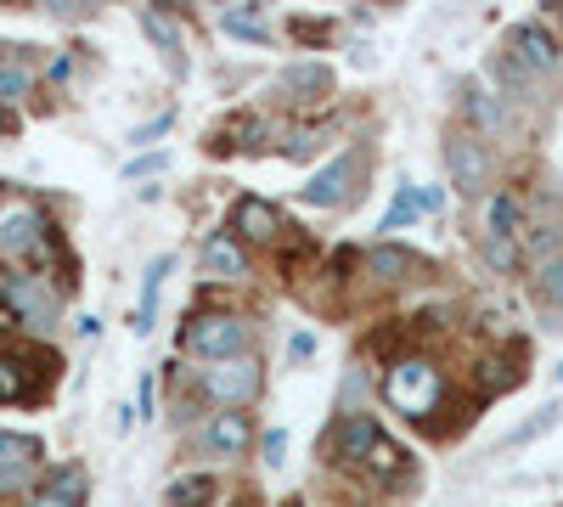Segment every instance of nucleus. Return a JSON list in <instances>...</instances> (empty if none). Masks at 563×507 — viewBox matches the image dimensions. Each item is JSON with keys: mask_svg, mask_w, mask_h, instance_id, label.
I'll return each mask as SVG.
<instances>
[{"mask_svg": "<svg viewBox=\"0 0 563 507\" xmlns=\"http://www.w3.org/2000/svg\"><path fill=\"white\" fill-rule=\"evenodd\" d=\"M384 400L400 411V418L429 423L434 411H440V400H445V378H440V366H434L429 355H406V361H395L389 373H384Z\"/></svg>", "mask_w": 563, "mask_h": 507, "instance_id": "1", "label": "nucleus"}, {"mask_svg": "<svg viewBox=\"0 0 563 507\" xmlns=\"http://www.w3.org/2000/svg\"><path fill=\"white\" fill-rule=\"evenodd\" d=\"M249 339H254L249 316H231V310L192 316V321H186V333H180V344L192 350V355H203V361H231V355H249Z\"/></svg>", "mask_w": 563, "mask_h": 507, "instance_id": "2", "label": "nucleus"}, {"mask_svg": "<svg viewBox=\"0 0 563 507\" xmlns=\"http://www.w3.org/2000/svg\"><path fill=\"white\" fill-rule=\"evenodd\" d=\"M0 305L34 333H45L57 321V294L45 288V276H34V271H12V265L0 271Z\"/></svg>", "mask_w": 563, "mask_h": 507, "instance_id": "3", "label": "nucleus"}, {"mask_svg": "<svg viewBox=\"0 0 563 507\" xmlns=\"http://www.w3.org/2000/svg\"><path fill=\"white\" fill-rule=\"evenodd\" d=\"M198 384H203V395H209L214 406H225V411H238V406H249V400L260 395V361H254V355H231V361H209Z\"/></svg>", "mask_w": 563, "mask_h": 507, "instance_id": "4", "label": "nucleus"}, {"mask_svg": "<svg viewBox=\"0 0 563 507\" xmlns=\"http://www.w3.org/2000/svg\"><path fill=\"white\" fill-rule=\"evenodd\" d=\"M0 249H7L12 260H23V254L34 260V254L52 249V225H45V214L34 203H18V209L0 214Z\"/></svg>", "mask_w": 563, "mask_h": 507, "instance_id": "5", "label": "nucleus"}, {"mask_svg": "<svg viewBox=\"0 0 563 507\" xmlns=\"http://www.w3.org/2000/svg\"><path fill=\"white\" fill-rule=\"evenodd\" d=\"M445 169H451V187L462 198H479L490 187V158L479 147V135H451L445 142Z\"/></svg>", "mask_w": 563, "mask_h": 507, "instance_id": "6", "label": "nucleus"}, {"mask_svg": "<svg viewBox=\"0 0 563 507\" xmlns=\"http://www.w3.org/2000/svg\"><path fill=\"white\" fill-rule=\"evenodd\" d=\"M361 169H366V158H361V153H350V158H333L327 169H316V175H310V187H305L299 198H305L310 209H333V203H344V198L355 192Z\"/></svg>", "mask_w": 563, "mask_h": 507, "instance_id": "7", "label": "nucleus"}, {"mask_svg": "<svg viewBox=\"0 0 563 507\" xmlns=\"http://www.w3.org/2000/svg\"><path fill=\"white\" fill-rule=\"evenodd\" d=\"M225 232L238 243H276L282 238V214L265 198H238V203H231V225H225Z\"/></svg>", "mask_w": 563, "mask_h": 507, "instance_id": "8", "label": "nucleus"}, {"mask_svg": "<svg viewBox=\"0 0 563 507\" xmlns=\"http://www.w3.org/2000/svg\"><path fill=\"white\" fill-rule=\"evenodd\" d=\"M378 440H384V429L372 423L366 411H350V418H339V429H333V456L339 463H372Z\"/></svg>", "mask_w": 563, "mask_h": 507, "instance_id": "9", "label": "nucleus"}, {"mask_svg": "<svg viewBox=\"0 0 563 507\" xmlns=\"http://www.w3.org/2000/svg\"><path fill=\"white\" fill-rule=\"evenodd\" d=\"M249 440H254V423L243 418V411H214V418L203 423V434H198V445L209 456H243Z\"/></svg>", "mask_w": 563, "mask_h": 507, "instance_id": "10", "label": "nucleus"}, {"mask_svg": "<svg viewBox=\"0 0 563 507\" xmlns=\"http://www.w3.org/2000/svg\"><path fill=\"white\" fill-rule=\"evenodd\" d=\"M512 57H519V68H530V74H552L558 57H563V45L541 23H519L512 29Z\"/></svg>", "mask_w": 563, "mask_h": 507, "instance_id": "11", "label": "nucleus"}, {"mask_svg": "<svg viewBox=\"0 0 563 507\" xmlns=\"http://www.w3.org/2000/svg\"><path fill=\"white\" fill-rule=\"evenodd\" d=\"M276 85L288 90L294 102H321V97H333V68L327 63H288L276 74Z\"/></svg>", "mask_w": 563, "mask_h": 507, "instance_id": "12", "label": "nucleus"}, {"mask_svg": "<svg viewBox=\"0 0 563 507\" xmlns=\"http://www.w3.org/2000/svg\"><path fill=\"white\" fill-rule=\"evenodd\" d=\"M203 271L220 276V283H243V276H249V254H243V243L231 238V232H214V238L203 243Z\"/></svg>", "mask_w": 563, "mask_h": 507, "instance_id": "13", "label": "nucleus"}, {"mask_svg": "<svg viewBox=\"0 0 563 507\" xmlns=\"http://www.w3.org/2000/svg\"><path fill=\"white\" fill-rule=\"evenodd\" d=\"M34 463H40V440H34V434H12V429H0V485L23 480Z\"/></svg>", "mask_w": 563, "mask_h": 507, "instance_id": "14", "label": "nucleus"}, {"mask_svg": "<svg viewBox=\"0 0 563 507\" xmlns=\"http://www.w3.org/2000/svg\"><path fill=\"white\" fill-rule=\"evenodd\" d=\"M366 271L378 276V283H417V276H422V260L406 254V249H395V243H384V249L366 254Z\"/></svg>", "mask_w": 563, "mask_h": 507, "instance_id": "15", "label": "nucleus"}, {"mask_svg": "<svg viewBox=\"0 0 563 507\" xmlns=\"http://www.w3.org/2000/svg\"><path fill=\"white\" fill-rule=\"evenodd\" d=\"M141 29H147V40L169 57V74L180 79V74H186V52H180V29H175V18H164V12H153V7H141Z\"/></svg>", "mask_w": 563, "mask_h": 507, "instance_id": "16", "label": "nucleus"}, {"mask_svg": "<svg viewBox=\"0 0 563 507\" xmlns=\"http://www.w3.org/2000/svg\"><path fill=\"white\" fill-rule=\"evenodd\" d=\"M485 225H490V238H501V243H525V203L512 192H496L490 209H485Z\"/></svg>", "mask_w": 563, "mask_h": 507, "instance_id": "17", "label": "nucleus"}, {"mask_svg": "<svg viewBox=\"0 0 563 507\" xmlns=\"http://www.w3.org/2000/svg\"><path fill=\"white\" fill-rule=\"evenodd\" d=\"M175 271V260H153L147 265V283H141V316H135V333H153V316H158V288H164V276Z\"/></svg>", "mask_w": 563, "mask_h": 507, "instance_id": "18", "label": "nucleus"}, {"mask_svg": "<svg viewBox=\"0 0 563 507\" xmlns=\"http://www.w3.org/2000/svg\"><path fill=\"white\" fill-rule=\"evenodd\" d=\"M558 423H563V406L552 400V406H541V411H536L530 423H519V429H512V434H501V440H496V451H519V445L541 440V434H547V429H558Z\"/></svg>", "mask_w": 563, "mask_h": 507, "instance_id": "19", "label": "nucleus"}, {"mask_svg": "<svg viewBox=\"0 0 563 507\" xmlns=\"http://www.w3.org/2000/svg\"><path fill=\"white\" fill-rule=\"evenodd\" d=\"M34 384H29V366L18 355H0V406H12V400H29Z\"/></svg>", "mask_w": 563, "mask_h": 507, "instance_id": "20", "label": "nucleus"}, {"mask_svg": "<svg viewBox=\"0 0 563 507\" xmlns=\"http://www.w3.org/2000/svg\"><path fill=\"white\" fill-rule=\"evenodd\" d=\"M209 496H214L209 474H186V480L169 485V507H209Z\"/></svg>", "mask_w": 563, "mask_h": 507, "instance_id": "21", "label": "nucleus"}, {"mask_svg": "<svg viewBox=\"0 0 563 507\" xmlns=\"http://www.w3.org/2000/svg\"><path fill=\"white\" fill-rule=\"evenodd\" d=\"M29 85H34V74L23 68V63H12V57H0V102H23L29 97Z\"/></svg>", "mask_w": 563, "mask_h": 507, "instance_id": "22", "label": "nucleus"}, {"mask_svg": "<svg viewBox=\"0 0 563 507\" xmlns=\"http://www.w3.org/2000/svg\"><path fill=\"white\" fill-rule=\"evenodd\" d=\"M220 29H225V34H238V40H249V45H265V23L249 18V12H238V7H225V12H220Z\"/></svg>", "mask_w": 563, "mask_h": 507, "instance_id": "23", "label": "nucleus"}, {"mask_svg": "<svg viewBox=\"0 0 563 507\" xmlns=\"http://www.w3.org/2000/svg\"><path fill=\"white\" fill-rule=\"evenodd\" d=\"M536 294H541L552 310H563V254L541 265V276H536Z\"/></svg>", "mask_w": 563, "mask_h": 507, "instance_id": "24", "label": "nucleus"}, {"mask_svg": "<svg viewBox=\"0 0 563 507\" xmlns=\"http://www.w3.org/2000/svg\"><path fill=\"white\" fill-rule=\"evenodd\" d=\"M519 249H525L536 265H547V260H558V254H563V232H558V225H541V232H536L530 243H519Z\"/></svg>", "mask_w": 563, "mask_h": 507, "instance_id": "25", "label": "nucleus"}, {"mask_svg": "<svg viewBox=\"0 0 563 507\" xmlns=\"http://www.w3.org/2000/svg\"><path fill=\"white\" fill-rule=\"evenodd\" d=\"M467 119H474L479 130H501V108L485 97V90H467Z\"/></svg>", "mask_w": 563, "mask_h": 507, "instance_id": "26", "label": "nucleus"}, {"mask_svg": "<svg viewBox=\"0 0 563 507\" xmlns=\"http://www.w3.org/2000/svg\"><path fill=\"white\" fill-rule=\"evenodd\" d=\"M411 220H417V192H411V187H400L395 209L384 214V232H400V225H411Z\"/></svg>", "mask_w": 563, "mask_h": 507, "instance_id": "27", "label": "nucleus"}, {"mask_svg": "<svg viewBox=\"0 0 563 507\" xmlns=\"http://www.w3.org/2000/svg\"><path fill=\"white\" fill-rule=\"evenodd\" d=\"M400 463H406V451H400V445H395V440L384 434V440H378V451H372V463H366V469H378V474H389V469H400Z\"/></svg>", "mask_w": 563, "mask_h": 507, "instance_id": "28", "label": "nucleus"}, {"mask_svg": "<svg viewBox=\"0 0 563 507\" xmlns=\"http://www.w3.org/2000/svg\"><path fill=\"white\" fill-rule=\"evenodd\" d=\"M169 124H175V113L164 108L158 119H147V124H141V130L130 135V142H135V147H147V142H158V135H169Z\"/></svg>", "mask_w": 563, "mask_h": 507, "instance_id": "29", "label": "nucleus"}, {"mask_svg": "<svg viewBox=\"0 0 563 507\" xmlns=\"http://www.w3.org/2000/svg\"><path fill=\"white\" fill-rule=\"evenodd\" d=\"M485 260H490V265H519V260H525V249H512V243L490 238V243H485Z\"/></svg>", "mask_w": 563, "mask_h": 507, "instance_id": "30", "label": "nucleus"}, {"mask_svg": "<svg viewBox=\"0 0 563 507\" xmlns=\"http://www.w3.org/2000/svg\"><path fill=\"white\" fill-rule=\"evenodd\" d=\"M417 192V214H440L445 209V187H411Z\"/></svg>", "mask_w": 563, "mask_h": 507, "instance_id": "31", "label": "nucleus"}, {"mask_svg": "<svg viewBox=\"0 0 563 507\" xmlns=\"http://www.w3.org/2000/svg\"><path fill=\"white\" fill-rule=\"evenodd\" d=\"M282 456H288V434H282V429H271V434H265V463L276 469Z\"/></svg>", "mask_w": 563, "mask_h": 507, "instance_id": "32", "label": "nucleus"}, {"mask_svg": "<svg viewBox=\"0 0 563 507\" xmlns=\"http://www.w3.org/2000/svg\"><path fill=\"white\" fill-rule=\"evenodd\" d=\"M288 355H294V361H310V355H316V333H294V339H288Z\"/></svg>", "mask_w": 563, "mask_h": 507, "instance_id": "33", "label": "nucleus"}, {"mask_svg": "<svg viewBox=\"0 0 563 507\" xmlns=\"http://www.w3.org/2000/svg\"><path fill=\"white\" fill-rule=\"evenodd\" d=\"M164 164H169L164 153H147V158H135V164H130L124 175H153V169H164Z\"/></svg>", "mask_w": 563, "mask_h": 507, "instance_id": "34", "label": "nucleus"}, {"mask_svg": "<svg viewBox=\"0 0 563 507\" xmlns=\"http://www.w3.org/2000/svg\"><path fill=\"white\" fill-rule=\"evenodd\" d=\"M29 507H79V502H68V496H52V491H40V496H29Z\"/></svg>", "mask_w": 563, "mask_h": 507, "instance_id": "35", "label": "nucleus"}, {"mask_svg": "<svg viewBox=\"0 0 563 507\" xmlns=\"http://www.w3.org/2000/svg\"><path fill=\"white\" fill-rule=\"evenodd\" d=\"M7 130H18V119H12V108H7V102H0V135H7Z\"/></svg>", "mask_w": 563, "mask_h": 507, "instance_id": "36", "label": "nucleus"}, {"mask_svg": "<svg viewBox=\"0 0 563 507\" xmlns=\"http://www.w3.org/2000/svg\"><path fill=\"white\" fill-rule=\"evenodd\" d=\"M558 384H563V366H558Z\"/></svg>", "mask_w": 563, "mask_h": 507, "instance_id": "37", "label": "nucleus"}]
</instances>
